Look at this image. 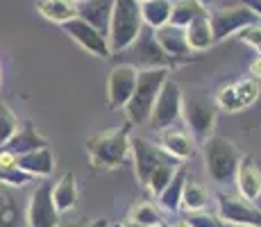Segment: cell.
Returning a JSON list of instances; mask_svg holds the SVG:
<instances>
[{"mask_svg": "<svg viewBox=\"0 0 261 227\" xmlns=\"http://www.w3.org/2000/svg\"><path fill=\"white\" fill-rule=\"evenodd\" d=\"M143 28L141 3L137 0H114V12L109 21L107 43L112 53H123L134 43Z\"/></svg>", "mask_w": 261, "mask_h": 227, "instance_id": "6da1fadb", "label": "cell"}, {"mask_svg": "<svg viewBox=\"0 0 261 227\" xmlns=\"http://www.w3.org/2000/svg\"><path fill=\"white\" fill-rule=\"evenodd\" d=\"M168 80V68H148L137 73V87L129 98V103L125 105L127 109V118L134 125H143L145 120H150L152 114L154 100H157L159 91H162L164 82Z\"/></svg>", "mask_w": 261, "mask_h": 227, "instance_id": "7a4b0ae2", "label": "cell"}, {"mask_svg": "<svg viewBox=\"0 0 261 227\" xmlns=\"http://www.w3.org/2000/svg\"><path fill=\"white\" fill-rule=\"evenodd\" d=\"M204 161H207V173L216 184H225L237 175L239 168V153L232 145V141L223 136H209L204 141Z\"/></svg>", "mask_w": 261, "mask_h": 227, "instance_id": "3957f363", "label": "cell"}, {"mask_svg": "<svg viewBox=\"0 0 261 227\" xmlns=\"http://www.w3.org/2000/svg\"><path fill=\"white\" fill-rule=\"evenodd\" d=\"M127 150H129V125L116 130V132L93 136L87 143V153L91 155V161L95 166H105V168L120 166Z\"/></svg>", "mask_w": 261, "mask_h": 227, "instance_id": "277c9868", "label": "cell"}, {"mask_svg": "<svg viewBox=\"0 0 261 227\" xmlns=\"http://www.w3.org/2000/svg\"><path fill=\"white\" fill-rule=\"evenodd\" d=\"M120 55L129 57V64L127 66H141V70H148V68H164L170 59L164 55V50L159 48L157 39H154V30L143 25L139 37L134 39V43L129 45L127 50H123Z\"/></svg>", "mask_w": 261, "mask_h": 227, "instance_id": "5b68a950", "label": "cell"}, {"mask_svg": "<svg viewBox=\"0 0 261 227\" xmlns=\"http://www.w3.org/2000/svg\"><path fill=\"white\" fill-rule=\"evenodd\" d=\"M218 218L234 227H261V211L250 200L232 193H218Z\"/></svg>", "mask_w": 261, "mask_h": 227, "instance_id": "8992f818", "label": "cell"}, {"mask_svg": "<svg viewBox=\"0 0 261 227\" xmlns=\"http://www.w3.org/2000/svg\"><path fill=\"white\" fill-rule=\"evenodd\" d=\"M134 150V166H137V175H139V182L145 186L148 180L152 178L154 170H159L162 166H179V161L175 157H170L164 148H157V145L148 143L145 139H132L129 141Z\"/></svg>", "mask_w": 261, "mask_h": 227, "instance_id": "52a82bcc", "label": "cell"}, {"mask_svg": "<svg viewBox=\"0 0 261 227\" xmlns=\"http://www.w3.org/2000/svg\"><path fill=\"white\" fill-rule=\"evenodd\" d=\"M209 18V28H212L214 41L229 37L234 32L250 28V25H257V14L248 7V5H241V7H229V9H216L214 14H207Z\"/></svg>", "mask_w": 261, "mask_h": 227, "instance_id": "ba28073f", "label": "cell"}, {"mask_svg": "<svg viewBox=\"0 0 261 227\" xmlns=\"http://www.w3.org/2000/svg\"><path fill=\"white\" fill-rule=\"evenodd\" d=\"M187 120L189 130L195 134V139L207 141L209 134L214 130V120H216V107L202 95H193V98L182 100V114Z\"/></svg>", "mask_w": 261, "mask_h": 227, "instance_id": "9c48e42d", "label": "cell"}, {"mask_svg": "<svg viewBox=\"0 0 261 227\" xmlns=\"http://www.w3.org/2000/svg\"><path fill=\"white\" fill-rule=\"evenodd\" d=\"M182 114V91L175 82L166 80L162 91H159L157 100H154L152 114H150V123L157 130H166L168 125H173Z\"/></svg>", "mask_w": 261, "mask_h": 227, "instance_id": "30bf717a", "label": "cell"}, {"mask_svg": "<svg viewBox=\"0 0 261 227\" xmlns=\"http://www.w3.org/2000/svg\"><path fill=\"white\" fill-rule=\"evenodd\" d=\"M59 211L55 209L53 203V184L50 182H41L34 189L32 198H30L28 207V225L30 227H55L59 223Z\"/></svg>", "mask_w": 261, "mask_h": 227, "instance_id": "8fae6325", "label": "cell"}, {"mask_svg": "<svg viewBox=\"0 0 261 227\" xmlns=\"http://www.w3.org/2000/svg\"><path fill=\"white\" fill-rule=\"evenodd\" d=\"M62 28H64V32H66L75 43H80L84 50H89V53L95 55V57H102V59L112 57V50H109L107 37H102L98 30L91 28L89 23H84L82 18L75 16V18H71V21L64 23Z\"/></svg>", "mask_w": 261, "mask_h": 227, "instance_id": "7c38bea8", "label": "cell"}, {"mask_svg": "<svg viewBox=\"0 0 261 227\" xmlns=\"http://www.w3.org/2000/svg\"><path fill=\"white\" fill-rule=\"evenodd\" d=\"M134 87H137V68L127 66V64H118L116 68L109 75V105L114 109H120L129 103L134 93Z\"/></svg>", "mask_w": 261, "mask_h": 227, "instance_id": "4fadbf2b", "label": "cell"}, {"mask_svg": "<svg viewBox=\"0 0 261 227\" xmlns=\"http://www.w3.org/2000/svg\"><path fill=\"white\" fill-rule=\"evenodd\" d=\"M41 148H48V141L37 132L32 120H28L23 128H18L16 134L3 145V150L9 153L12 157H21V155L34 153V150H41Z\"/></svg>", "mask_w": 261, "mask_h": 227, "instance_id": "5bb4252c", "label": "cell"}, {"mask_svg": "<svg viewBox=\"0 0 261 227\" xmlns=\"http://www.w3.org/2000/svg\"><path fill=\"white\" fill-rule=\"evenodd\" d=\"M114 12V0H84L77 5V18L98 30L102 37L109 32V21Z\"/></svg>", "mask_w": 261, "mask_h": 227, "instance_id": "9a60e30c", "label": "cell"}, {"mask_svg": "<svg viewBox=\"0 0 261 227\" xmlns=\"http://www.w3.org/2000/svg\"><path fill=\"white\" fill-rule=\"evenodd\" d=\"M154 39H157L159 48L164 50L168 59H189L191 57V48L187 43V34L182 28L175 25H164V28L154 30Z\"/></svg>", "mask_w": 261, "mask_h": 227, "instance_id": "2e32d148", "label": "cell"}, {"mask_svg": "<svg viewBox=\"0 0 261 227\" xmlns=\"http://www.w3.org/2000/svg\"><path fill=\"white\" fill-rule=\"evenodd\" d=\"M257 95H259L257 84L250 82V80H245V82H239V84H234V87H227V89L220 91L218 105L227 107L229 112H237V109H241V107L252 105L254 100H257Z\"/></svg>", "mask_w": 261, "mask_h": 227, "instance_id": "e0dca14e", "label": "cell"}, {"mask_svg": "<svg viewBox=\"0 0 261 227\" xmlns=\"http://www.w3.org/2000/svg\"><path fill=\"white\" fill-rule=\"evenodd\" d=\"M23 203L9 186L0 184V227H23Z\"/></svg>", "mask_w": 261, "mask_h": 227, "instance_id": "ac0fdd59", "label": "cell"}, {"mask_svg": "<svg viewBox=\"0 0 261 227\" xmlns=\"http://www.w3.org/2000/svg\"><path fill=\"white\" fill-rule=\"evenodd\" d=\"M16 166L25 170L28 175H32V178H37V175L39 178H48L55 170V157L50 153V148H41V150H34V153L16 157Z\"/></svg>", "mask_w": 261, "mask_h": 227, "instance_id": "d6986e66", "label": "cell"}, {"mask_svg": "<svg viewBox=\"0 0 261 227\" xmlns=\"http://www.w3.org/2000/svg\"><path fill=\"white\" fill-rule=\"evenodd\" d=\"M237 182H239V191H241V198L245 200H257L261 195V173L259 168L252 164V159H243L239 161V168H237Z\"/></svg>", "mask_w": 261, "mask_h": 227, "instance_id": "ffe728a7", "label": "cell"}, {"mask_svg": "<svg viewBox=\"0 0 261 227\" xmlns=\"http://www.w3.org/2000/svg\"><path fill=\"white\" fill-rule=\"evenodd\" d=\"M53 203L59 214H66L75 207V203H77V186H75L73 173L62 175L57 180V184H53Z\"/></svg>", "mask_w": 261, "mask_h": 227, "instance_id": "44dd1931", "label": "cell"}, {"mask_svg": "<svg viewBox=\"0 0 261 227\" xmlns=\"http://www.w3.org/2000/svg\"><path fill=\"white\" fill-rule=\"evenodd\" d=\"M184 34H187V43L191 50H207L209 45L214 43V34H212V28H209L207 14L195 16L193 21L184 28Z\"/></svg>", "mask_w": 261, "mask_h": 227, "instance_id": "7402d4cb", "label": "cell"}, {"mask_svg": "<svg viewBox=\"0 0 261 227\" xmlns=\"http://www.w3.org/2000/svg\"><path fill=\"white\" fill-rule=\"evenodd\" d=\"M37 9L41 16L59 25L77 16V5L71 0H37Z\"/></svg>", "mask_w": 261, "mask_h": 227, "instance_id": "603a6c76", "label": "cell"}, {"mask_svg": "<svg viewBox=\"0 0 261 227\" xmlns=\"http://www.w3.org/2000/svg\"><path fill=\"white\" fill-rule=\"evenodd\" d=\"M162 145L170 157H175L177 161L191 157L195 150L191 136L187 132H182V130H166V132L162 134Z\"/></svg>", "mask_w": 261, "mask_h": 227, "instance_id": "cb8c5ba5", "label": "cell"}, {"mask_svg": "<svg viewBox=\"0 0 261 227\" xmlns=\"http://www.w3.org/2000/svg\"><path fill=\"white\" fill-rule=\"evenodd\" d=\"M184 182H187V166H179L175 170L173 180L166 184V189L159 193V203H162L164 209L168 211H177L182 207V189H184Z\"/></svg>", "mask_w": 261, "mask_h": 227, "instance_id": "d4e9b609", "label": "cell"}, {"mask_svg": "<svg viewBox=\"0 0 261 227\" xmlns=\"http://www.w3.org/2000/svg\"><path fill=\"white\" fill-rule=\"evenodd\" d=\"M170 7H173V5H170L168 0H148V3H141L143 23L152 30H159V28H164V25H168Z\"/></svg>", "mask_w": 261, "mask_h": 227, "instance_id": "484cf974", "label": "cell"}, {"mask_svg": "<svg viewBox=\"0 0 261 227\" xmlns=\"http://www.w3.org/2000/svg\"><path fill=\"white\" fill-rule=\"evenodd\" d=\"M200 14H207V9L202 5H198L195 0H179L170 7V18H168V25H175V28H187V25L193 21L195 16Z\"/></svg>", "mask_w": 261, "mask_h": 227, "instance_id": "4316f807", "label": "cell"}, {"mask_svg": "<svg viewBox=\"0 0 261 227\" xmlns=\"http://www.w3.org/2000/svg\"><path fill=\"white\" fill-rule=\"evenodd\" d=\"M207 203H209V195H207V191H204V186L198 184L195 180L187 178L184 189H182V205L187 207L189 211H202Z\"/></svg>", "mask_w": 261, "mask_h": 227, "instance_id": "83f0119b", "label": "cell"}, {"mask_svg": "<svg viewBox=\"0 0 261 227\" xmlns=\"http://www.w3.org/2000/svg\"><path fill=\"white\" fill-rule=\"evenodd\" d=\"M129 220L139 227H159L164 223L162 214H159V211L154 209V205H150V203H141V205L134 207L132 214H129Z\"/></svg>", "mask_w": 261, "mask_h": 227, "instance_id": "f1b7e54d", "label": "cell"}, {"mask_svg": "<svg viewBox=\"0 0 261 227\" xmlns=\"http://www.w3.org/2000/svg\"><path fill=\"white\" fill-rule=\"evenodd\" d=\"M30 182H34V178L18 168L16 161H12V164H0V184L3 186L12 189V186H23V184H30Z\"/></svg>", "mask_w": 261, "mask_h": 227, "instance_id": "f546056e", "label": "cell"}, {"mask_svg": "<svg viewBox=\"0 0 261 227\" xmlns=\"http://www.w3.org/2000/svg\"><path fill=\"white\" fill-rule=\"evenodd\" d=\"M18 130V123H16V116L14 112L7 107V105L0 100V145H5Z\"/></svg>", "mask_w": 261, "mask_h": 227, "instance_id": "4dcf8cb0", "label": "cell"}, {"mask_svg": "<svg viewBox=\"0 0 261 227\" xmlns=\"http://www.w3.org/2000/svg\"><path fill=\"white\" fill-rule=\"evenodd\" d=\"M184 225H189V227H227L218 216L209 214V211H189V214L184 216Z\"/></svg>", "mask_w": 261, "mask_h": 227, "instance_id": "1f68e13d", "label": "cell"}, {"mask_svg": "<svg viewBox=\"0 0 261 227\" xmlns=\"http://www.w3.org/2000/svg\"><path fill=\"white\" fill-rule=\"evenodd\" d=\"M241 39L248 41V43H252L261 55V25H250V28L241 30Z\"/></svg>", "mask_w": 261, "mask_h": 227, "instance_id": "d6a6232c", "label": "cell"}, {"mask_svg": "<svg viewBox=\"0 0 261 227\" xmlns=\"http://www.w3.org/2000/svg\"><path fill=\"white\" fill-rule=\"evenodd\" d=\"M55 227H87L84 220H59Z\"/></svg>", "mask_w": 261, "mask_h": 227, "instance_id": "836d02e7", "label": "cell"}, {"mask_svg": "<svg viewBox=\"0 0 261 227\" xmlns=\"http://www.w3.org/2000/svg\"><path fill=\"white\" fill-rule=\"evenodd\" d=\"M252 73L257 75V78H261V55L252 62Z\"/></svg>", "mask_w": 261, "mask_h": 227, "instance_id": "e575fe53", "label": "cell"}, {"mask_svg": "<svg viewBox=\"0 0 261 227\" xmlns=\"http://www.w3.org/2000/svg\"><path fill=\"white\" fill-rule=\"evenodd\" d=\"M87 227H109V223L105 218H95L91 223H87Z\"/></svg>", "mask_w": 261, "mask_h": 227, "instance_id": "d590c367", "label": "cell"}, {"mask_svg": "<svg viewBox=\"0 0 261 227\" xmlns=\"http://www.w3.org/2000/svg\"><path fill=\"white\" fill-rule=\"evenodd\" d=\"M195 3H198V5H202V7L207 9L209 5H214V3H216V0H195Z\"/></svg>", "mask_w": 261, "mask_h": 227, "instance_id": "8d00e7d4", "label": "cell"}, {"mask_svg": "<svg viewBox=\"0 0 261 227\" xmlns=\"http://www.w3.org/2000/svg\"><path fill=\"white\" fill-rule=\"evenodd\" d=\"M71 3H75V5H80V3H84V0H71Z\"/></svg>", "mask_w": 261, "mask_h": 227, "instance_id": "74e56055", "label": "cell"}, {"mask_svg": "<svg viewBox=\"0 0 261 227\" xmlns=\"http://www.w3.org/2000/svg\"><path fill=\"white\" fill-rule=\"evenodd\" d=\"M168 3H170V5H175V3H179V0H168Z\"/></svg>", "mask_w": 261, "mask_h": 227, "instance_id": "f35d334b", "label": "cell"}, {"mask_svg": "<svg viewBox=\"0 0 261 227\" xmlns=\"http://www.w3.org/2000/svg\"><path fill=\"white\" fill-rule=\"evenodd\" d=\"M137 3H148V0H137Z\"/></svg>", "mask_w": 261, "mask_h": 227, "instance_id": "ab89813d", "label": "cell"}, {"mask_svg": "<svg viewBox=\"0 0 261 227\" xmlns=\"http://www.w3.org/2000/svg\"><path fill=\"white\" fill-rule=\"evenodd\" d=\"M177 227H189V225H184V223H182V225H177Z\"/></svg>", "mask_w": 261, "mask_h": 227, "instance_id": "60d3db41", "label": "cell"}]
</instances>
